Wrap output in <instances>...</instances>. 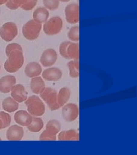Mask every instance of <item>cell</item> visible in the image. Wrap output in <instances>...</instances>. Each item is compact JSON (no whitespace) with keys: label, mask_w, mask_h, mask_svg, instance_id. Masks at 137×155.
I'll return each mask as SVG.
<instances>
[{"label":"cell","mask_w":137,"mask_h":155,"mask_svg":"<svg viewBox=\"0 0 137 155\" xmlns=\"http://www.w3.org/2000/svg\"><path fill=\"white\" fill-rule=\"evenodd\" d=\"M5 52L8 58L4 64L6 71L10 73L16 72L24 63V56L21 46L17 43L9 44L7 45Z\"/></svg>","instance_id":"obj_1"},{"label":"cell","mask_w":137,"mask_h":155,"mask_svg":"<svg viewBox=\"0 0 137 155\" xmlns=\"http://www.w3.org/2000/svg\"><path fill=\"white\" fill-rule=\"evenodd\" d=\"M27 111L33 116H41L45 111V106L40 98L37 95L29 97L25 101Z\"/></svg>","instance_id":"obj_2"},{"label":"cell","mask_w":137,"mask_h":155,"mask_svg":"<svg viewBox=\"0 0 137 155\" xmlns=\"http://www.w3.org/2000/svg\"><path fill=\"white\" fill-rule=\"evenodd\" d=\"M42 27V24L34 20H29L22 27V34L25 39L33 41L39 38Z\"/></svg>","instance_id":"obj_3"},{"label":"cell","mask_w":137,"mask_h":155,"mask_svg":"<svg viewBox=\"0 0 137 155\" xmlns=\"http://www.w3.org/2000/svg\"><path fill=\"white\" fill-rule=\"evenodd\" d=\"M61 124L56 120H51L47 123L46 130H45L39 137L41 141H55L56 140V135L61 130Z\"/></svg>","instance_id":"obj_4"},{"label":"cell","mask_w":137,"mask_h":155,"mask_svg":"<svg viewBox=\"0 0 137 155\" xmlns=\"http://www.w3.org/2000/svg\"><path fill=\"white\" fill-rule=\"evenodd\" d=\"M63 27V21L60 17H51L44 23L43 29L44 32L49 36H53L60 33Z\"/></svg>","instance_id":"obj_5"},{"label":"cell","mask_w":137,"mask_h":155,"mask_svg":"<svg viewBox=\"0 0 137 155\" xmlns=\"http://www.w3.org/2000/svg\"><path fill=\"white\" fill-rule=\"evenodd\" d=\"M40 97L46 102L50 110H56L60 108L57 103V92L55 89L46 87L40 94Z\"/></svg>","instance_id":"obj_6"},{"label":"cell","mask_w":137,"mask_h":155,"mask_svg":"<svg viewBox=\"0 0 137 155\" xmlns=\"http://www.w3.org/2000/svg\"><path fill=\"white\" fill-rule=\"evenodd\" d=\"M18 34L16 24L13 22L5 23L0 29V36L5 41H11Z\"/></svg>","instance_id":"obj_7"},{"label":"cell","mask_w":137,"mask_h":155,"mask_svg":"<svg viewBox=\"0 0 137 155\" xmlns=\"http://www.w3.org/2000/svg\"><path fill=\"white\" fill-rule=\"evenodd\" d=\"M66 21L70 24H76L79 21V6L76 3L66 5L65 9Z\"/></svg>","instance_id":"obj_8"},{"label":"cell","mask_w":137,"mask_h":155,"mask_svg":"<svg viewBox=\"0 0 137 155\" xmlns=\"http://www.w3.org/2000/svg\"><path fill=\"white\" fill-rule=\"evenodd\" d=\"M62 116L63 118L67 122L75 121L79 116L78 106L72 103L63 106L62 109Z\"/></svg>","instance_id":"obj_9"},{"label":"cell","mask_w":137,"mask_h":155,"mask_svg":"<svg viewBox=\"0 0 137 155\" xmlns=\"http://www.w3.org/2000/svg\"><path fill=\"white\" fill-rule=\"evenodd\" d=\"M58 59L57 52L54 49L49 48L45 50L40 58L41 64L44 67L52 66L54 65Z\"/></svg>","instance_id":"obj_10"},{"label":"cell","mask_w":137,"mask_h":155,"mask_svg":"<svg viewBox=\"0 0 137 155\" xmlns=\"http://www.w3.org/2000/svg\"><path fill=\"white\" fill-rule=\"evenodd\" d=\"M16 83V79L13 75H6L0 79V92L9 93Z\"/></svg>","instance_id":"obj_11"},{"label":"cell","mask_w":137,"mask_h":155,"mask_svg":"<svg viewBox=\"0 0 137 155\" xmlns=\"http://www.w3.org/2000/svg\"><path fill=\"white\" fill-rule=\"evenodd\" d=\"M12 98L18 103L25 101L27 98V92L22 84H15L11 90Z\"/></svg>","instance_id":"obj_12"},{"label":"cell","mask_w":137,"mask_h":155,"mask_svg":"<svg viewBox=\"0 0 137 155\" xmlns=\"http://www.w3.org/2000/svg\"><path fill=\"white\" fill-rule=\"evenodd\" d=\"M23 129L17 125L11 126L6 132V138L9 141L21 140L23 137Z\"/></svg>","instance_id":"obj_13"},{"label":"cell","mask_w":137,"mask_h":155,"mask_svg":"<svg viewBox=\"0 0 137 155\" xmlns=\"http://www.w3.org/2000/svg\"><path fill=\"white\" fill-rule=\"evenodd\" d=\"M42 76L47 81H58L62 78V72L57 67H51L45 70Z\"/></svg>","instance_id":"obj_14"},{"label":"cell","mask_w":137,"mask_h":155,"mask_svg":"<svg viewBox=\"0 0 137 155\" xmlns=\"http://www.w3.org/2000/svg\"><path fill=\"white\" fill-rule=\"evenodd\" d=\"M14 120L18 125L27 127L32 122L33 117L26 111L19 110L14 115Z\"/></svg>","instance_id":"obj_15"},{"label":"cell","mask_w":137,"mask_h":155,"mask_svg":"<svg viewBox=\"0 0 137 155\" xmlns=\"http://www.w3.org/2000/svg\"><path fill=\"white\" fill-rule=\"evenodd\" d=\"M42 71V67L39 63H29L25 68V73L27 77L33 78L39 76Z\"/></svg>","instance_id":"obj_16"},{"label":"cell","mask_w":137,"mask_h":155,"mask_svg":"<svg viewBox=\"0 0 137 155\" xmlns=\"http://www.w3.org/2000/svg\"><path fill=\"white\" fill-rule=\"evenodd\" d=\"M49 17V12L45 7H39L33 12V20L42 24L46 22Z\"/></svg>","instance_id":"obj_17"},{"label":"cell","mask_w":137,"mask_h":155,"mask_svg":"<svg viewBox=\"0 0 137 155\" xmlns=\"http://www.w3.org/2000/svg\"><path fill=\"white\" fill-rule=\"evenodd\" d=\"M30 89L33 93L40 94L45 89L44 80L40 77L32 78L30 81Z\"/></svg>","instance_id":"obj_18"},{"label":"cell","mask_w":137,"mask_h":155,"mask_svg":"<svg viewBox=\"0 0 137 155\" xmlns=\"http://www.w3.org/2000/svg\"><path fill=\"white\" fill-rule=\"evenodd\" d=\"M58 140L59 141H78L79 135L77 130L74 129L64 130L59 133Z\"/></svg>","instance_id":"obj_19"},{"label":"cell","mask_w":137,"mask_h":155,"mask_svg":"<svg viewBox=\"0 0 137 155\" xmlns=\"http://www.w3.org/2000/svg\"><path fill=\"white\" fill-rule=\"evenodd\" d=\"M67 55L69 60H79V45L77 43L71 42L67 48Z\"/></svg>","instance_id":"obj_20"},{"label":"cell","mask_w":137,"mask_h":155,"mask_svg":"<svg viewBox=\"0 0 137 155\" xmlns=\"http://www.w3.org/2000/svg\"><path fill=\"white\" fill-rule=\"evenodd\" d=\"M19 107L18 102L12 97H7L2 102V108L8 113H13L16 111Z\"/></svg>","instance_id":"obj_21"},{"label":"cell","mask_w":137,"mask_h":155,"mask_svg":"<svg viewBox=\"0 0 137 155\" xmlns=\"http://www.w3.org/2000/svg\"><path fill=\"white\" fill-rule=\"evenodd\" d=\"M70 91L69 89L67 87H62L61 89L58 94H57V103L60 107L65 105L70 99Z\"/></svg>","instance_id":"obj_22"},{"label":"cell","mask_w":137,"mask_h":155,"mask_svg":"<svg viewBox=\"0 0 137 155\" xmlns=\"http://www.w3.org/2000/svg\"><path fill=\"white\" fill-rule=\"evenodd\" d=\"M67 66L69 70V75L71 78H78L79 76V60H72L69 61Z\"/></svg>","instance_id":"obj_23"},{"label":"cell","mask_w":137,"mask_h":155,"mask_svg":"<svg viewBox=\"0 0 137 155\" xmlns=\"http://www.w3.org/2000/svg\"><path fill=\"white\" fill-rule=\"evenodd\" d=\"M44 127L42 120L38 117H33L31 124L27 126V129L32 132H39Z\"/></svg>","instance_id":"obj_24"},{"label":"cell","mask_w":137,"mask_h":155,"mask_svg":"<svg viewBox=\"0 0 137 155\" xmlns=\"http://www.w3.org/2000/svg\"><path fill=\"white\" fill-rule=\"evenodd\" d=\"M67 37L71 41H78L79 40V27H71L67 33Z\"/></svg>","instance_id":"obj_25"},{"label":"cell","mask_w":137,"mask_h":155,"mask_svg":"<svg viewBox=\"0 0 137 155\" xmlns=\"http://www.w3.org/2000/svg\"><path fill=\"white\" fill-rule=\"evenodd\" d=\"M29 0H8L6 5L11 10H16Z\"/></svg>","instance_id":"obj_26"},{"label":"cell","mask_w":137,"mask_h":155,"mask_svg":"<svg viewBox=\"0 0 137 155\" xmlns=\"http://www.w3.org/2000/svg\"><path fill=\"white\" fill-rule=\"evenodd\" d=\"M43 3L45 8L51 11L57 10L60 5L58 0H43Z\"/></svg>","instance_id":"obj_27"},{"label":"cell","mask_w":137,"mask_h":155,"mask_svg":"<svg viewBox=\"0 0 137 155\" xmlns=\"http://www.w3.org/2000/svg\"><path fill=\"white\" fill-rule=\"evenodd\" d=\"M0 117L3 123V128L8 127L11 123V116L4 111H0Z\"/></svg>","instance_id":"obj_28"},{"label":"cell","mask_w":137,"mask_h":155,"mask_svg":"<svg viewBox=\"0 0 137 155\" xmlns=\"http://www.w3.org/2000/svg\"><path fill=\"white\" fill-rule=\"evenodd\" d=\"M70 43V41H63L61 43L59 47V51L61 55L66 59H68V56L67 55V48Z\"/></svg>","instance_id":"obj_29"},{"label":"cell","mask_w":137,"mask_h":155,"mask_svg":"<svg viewBox=\"0 0 137 155\" xmlns=\"http://www.w3.org/2000/svg\"><path fill=\"white\" fill-rule=\"evenodd\" d=\"M37 2L34 1L33 0H29L25 4L22 5L20 8L24 11H29L32 10L33 8L36 6V5H37Z\"/></svg>","instance_id":"obj_30"},{"label":"cell","mask_w":137,"mask_h":155,"mask_svg":"<svg viewBox=\"0 0 137 155\" xmlns=\"http://www.w3.org/2000/svg\"><path fill=\"white\" fill-rule=\"evenodd\" d=\"M7 1H8V0H0V5H2L5 4Z\"/></svg>","instance_id":"obj_31"},{"label":"cell","mask_w":137,"mask_h":155,"mask_svg":"<svg viewBox=\"0 0 137 155\" xmlns=\"http://www.w3.org/2000/svg\"><path fill=\"white\" fill-rule=\"evenodd\" d=\"M2 129H4L3 128V123H2V120H1V118L0 117V130Z\"/></svg>","instance_id":"obj_32"},{"label":"cell","mask_w":137,"mask_h":155,"mask_svg":"<svg viewBox=\"0 0 137 155\" xmlns=\"http://www.w3.org/2000/svg\"><path fill=\"white\" fill-rule=\"evenodd\" d=\"M59 2H63V3H66V2H69L70 0H58Z\"/></svg>","instance_id":"obj_33"},{"label":"cell","mask_w":137,"mask_h":155,"mask_svg":"<svg viewBox=\"0 0 137 155\" xmlns=\"http://www.w3.org/2000/svg\"><path fill=\"white\" fill-rule=\"evenodd\" d=\"M33 1H36V2H37V1H38V0H33Z\"/></svg>","instance_id":"obj_34"},{"label":"cell","mask_w":137,"mask_h":155,"mask_svg":"<svg viewBox=\"0 0 137 155\" xmlns=\"http://www.w3.org/2000/svg\"><path fill=\"white\" fill-rule=\"evenodd\" d=\"M0 70H1V66H0Z\"/></svg>","instance_id":"obj_35"}]
</instances>
